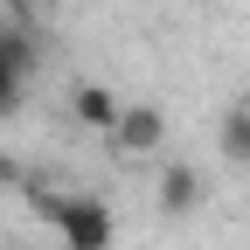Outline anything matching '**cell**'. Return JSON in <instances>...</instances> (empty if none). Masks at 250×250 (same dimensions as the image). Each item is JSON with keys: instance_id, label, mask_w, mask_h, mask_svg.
<instances>
[{"instance_id": "1", "label": "cell", "mask_w": 250, "mask_h": 250, "mask_svg": "<svg viewBox=\"0 0 250 250\" xmlns=\"http://www.w3.org/2000/svg\"><path fill=\"white\" fill-rule=\"evenodd\" d=\"M28 202H35V215L56 229L62 250H111L118 223H111V208L98 195H56V188H28Z\"/></svg>"}, {"instance_id": "2", "label": "cell", "mask_w": 250, "mask_h": 250, "mask_svg": "<svg viewBox=\"0 0 250 250\" xmlns=\"http://www.w3.org/2000/svg\"><path fill=\"white\" fill-rule=\"evenodd\" d=\"M118 153H160V139H167V111L160 104H118V125L104 132Z\"/></svg>"}, {"instance_id": "3", "label": "cell", "mask_w": 250, "mask_h": 250, "mask_svg": "<svg viewBox=\"0 0 250 250\" xmlns=\"http://www.w3.org/2000/svg\"><path fill=\"white\" fill-rule=\"evenodd\" d=\"M202 195H208L202 174L188 167V160H174V167L160 174V195H153V202H160V215H188V208H202Z\"/></svg>"}, {"instance_id": "4", "label": "cell", "mask_w": 250, "mask_h": 250, "mask_svg": "<svg viewBox=\"0 0 250 250\" xmlns=\"http://www.w3.org/2000/svg\"><path fill=\"white\" fill-rule=\"evenodd\" d=\"M70 111H77V125H90V132H111V125H118V90H104V83H77Z\"/></svg>"}, {"instance_id": "5", "label": "cell", "mask_w": 250, "mask_h": 250, "mask_svg": "<svg viewBox=\"0 0 250 250\" xmlns=\"http://www.w3.org/2000/svg\"><path fill=\"white\" fill-rule=\"evenodd\" d=\"M223 153H229V167H250V104H236L229 118H223Z\"/></svg>"}, {"instance_id": "6", "label": "cell", "mask_w": 250, "mask_h": 250, "mask_svg": "<svg viewBox=\"0 0 250 250\" xmlns=\"http://www.w3.org/2000/svg\"><path fill=\"white\" fill-rule=\"evenodd\" d=\"M21 104H28V83H21V77L7 70V62H0V125H7V118H14Z\"/></svg>"}, {"instance_id": "7", "label": "cell", "mask_w": 250, "mask_h": 250, "mask_svg": "<svg viewBox=\"0 0 250 250\" xmlns=\"http://www.w3.org/2000/svg\"><path fill=\"white\" fill-rule=\"evenodd\" d=\"M42 7H49V0H0V21H28V28H35Z\"/></svg>"}]
</instances>
